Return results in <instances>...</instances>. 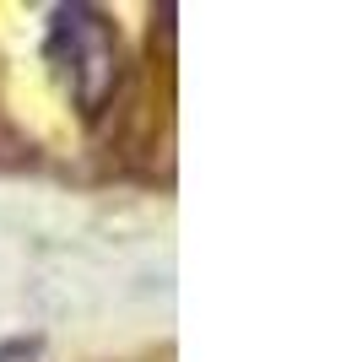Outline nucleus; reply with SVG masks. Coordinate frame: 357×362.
<instances>
[{
	"label": "nucleus",
	"instance_id": "f257e3e1",
	"mask_svg": "<svg viewBox=\"0 0 357 362\" xmlns=\"http://www.w3.org/2000/svg\"><path fill=\"white\" fill-rule=\"evenodd\" d=\"M49 60L71 81V98L81 103V114H103L108 92H114V76H119V44L92 6H60L55 11V22H49Z\"/></svg>",
	"mask_w": 357,
	"mask_h": 362
},
{
	"label": "nucleus",
	"instance_id": "f03ea898",
	"mask_svg": "<svg viewBox=\"0 0 357 362\" xmlns=\"http://www.w3.org/2000/svg\"><path fill=\"white\" fill-rule=\"evenodd\" d=\"M0 362H38V346L33 341H11V346H0Z\"/></svg>",
	"mask_w": 357,
	"mask_h": 362
}]
</instances>
